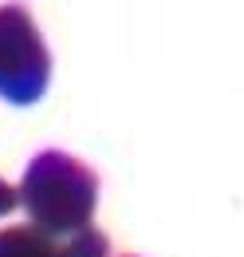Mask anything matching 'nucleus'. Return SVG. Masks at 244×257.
Masks as SVG:
<instances>
[{
	"mask_svg": "<svg viewBox=\"0 0 244 257\" xmlns=\"http://www.w3.org/2000/svg\"><path fill=\"white\" fill-rule=\"evenodd\" d=\"M0 257H110V241L94 225L67 241H52L32 225H12L0 229Z\"/></svg>",
	"mask_w": 244,
	"mask_h": 257,
	"instance_id": "7ed1b4c3",
	"label": "nucleus"
},
{
	"mask_svg": "<svg viewBox=\"0 0 244 257\" xmlns=\"http://www.w3.org/2000/svg\"><path fill=\"white\" fill-rule=\"evenodd\" d=\"M16 206H24L32 229L52 241H67L91 229L98 206V174L67 151H40L24 166Z\"/></svg>",
	"mask_w": 244,
	"mask_h": 257,
	"instance_id": "f257e3e1",
	"label": "nucleus"
},
{
	"mask_svg": "<svg viewBox=\"0 0 244 257\" xmlns=\"http://www.w3.org/2000/svg\"><path fill=\"white\" fill-rule=\"evenodd\" d=\"M12 210H16V190L0 178V218H4V214H12Z\"/></svg>",
	"mask_w": 244,
	"mask_h": 257,
	"instance_id": "20e7f679",
	"label": "nucleus"
},
{
	"mask_svg": "<svg viewBox=\"0 0 244 257\" xmlns=\"http://www.w3.org/2000/svg\"><path fill=\"white\" fill-rule=\"evenodd\" d=\"M52 83V56L24 4H0V99L32 107Z\"/></svg>",
	"mask_w": 244,
	"mask_h": 257,
	"instance_id": "f03ea898",
	"label": "nucleus"
}]
</instances>
